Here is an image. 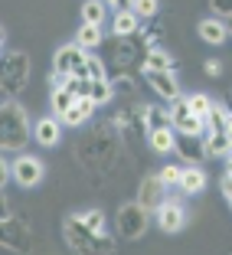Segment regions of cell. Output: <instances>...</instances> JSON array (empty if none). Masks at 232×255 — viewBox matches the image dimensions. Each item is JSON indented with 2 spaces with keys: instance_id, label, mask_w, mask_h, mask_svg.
Listing matches in <instances>:
<instances>
[{
  "instance_id": "25",
  "label": "cell",
  "mask_w": 232,
  "mask_h": 255,
  "mask_svg": "<svg viewBox=\"0 0 232 255\" xmlns=\"http://www.w3.org/2000/svg\"><path fill=\"white\" fill-rule=\"evenodd\" d=\"M89 98L95 102V108L98 105H108V102L115 98L112 82H108V79H95V82H89Z\"/></svg>"
},
{
  "instance_id": "22",
  "label": "cell",
  "mask_w": 232,
  "mask_h": 255,
  "mask_svg": "<svg viewBox=\"0 0 232 255\" xmlns=\"http://www.w3.org/2000/svg\"><path fill=\"white\" fill-rule=\"evenodd\" d=\"M144 128L147 131H157V128H173L170 125V112L160 105H147L144 108Z\"/></svg>"
},
{
  "instance_id": "23",
  "label": "cell",
  "mask_w": 232,
  "mask_h": 255,
  "mask_svg": "<svg viewBox=\"0 0 232 255\" xmlns=\"http://www.w3.org/2000/svg\"><path fill=\"white\" fill-rule=\"evenodd\" d=\"M79 79H85V82H95V79H108V69H105V62L98 59V56H85V62H82V69H79Z\"/></svg>"
},
{
  "instance_id": "15",
  "label": "cell",
  "mask_w": 232,
  "mask_h": 255,
  "mask_svg": "<svg viewBox=\"0 0 232 255\" xmlns=\"http://www.w3.org/2000/svg\"><path fill=\"white\" fill-rule=\"evenodd\" d=\"M144 79H147V85L157 92L164 102H173V98L180 95V85H177V79H173V72H144Z\"/></svg>"
},
{
  "instance_id": "16",
  "label": "cell",
  "mask_w": 232,
  "mask_h": 255,
  "mask_svg": "<svg viewBox=\"0 0 232 255\" xmlns=\"http://www.w3.org/2000/svg\"><path fill=\"white\" fill-rule=\"evenodd\" d=\"M180 193H187V196H196L206 190V173L200 170V167H183L180 170Z\"/></svg>"
},
{
  "instance_id": "42",
  "label": "cell",
  "mask_w": 232,
  "mask_h": 255,
  "mask_svg": "<svg viewBox=\"0 0 232 255\" xmlns=\"http://www.w3.org/2000/svg\"><path fill=\"white\" fill-rule=\"evenodd\" d=\"M226 137L232 141V115H229V121H226Z\"/></svg>"
},
{
  "instance_id": "38",
  "label": "cell",
  "mask_w": 232,
  "mask_h": 255,
  "mask_svg": "<svg viewBox=\"0 0 232 255\" xmlns=\"http://www.w3.org/2000/svg\"><path fill=\"white\" fill-rule=\"evenodd\" d=\"M7 183H10V164H7L3 157H0V190L7 187Z\"/></svg>"
},
{
  "instance_id": "33",
  "label": "cell",
  "mask_w": 232,
  "mask_h": 255,
  "mask_svg": "<svg viewBox=\"0 0 232 255\" xmlns=\"http://www.w3.org/2000/svg\"><path fill=\"white\" fill-rule=\"evenodd\" d=\"M173 131H177V134H203L206 128H203V121H200V118H193V115H190V118L177 121V125H173Z\"/></svg>"
},
{
  "instance_id": "5",
  "label": "cell",
  "mask_w": 232,
  "mask_h": 255,
  "mask_svg": "<svg viewBox=\"0 0 232 255\" xmlns=\"http://www.w3.org/2000/svg\"><path fill=\"white\" fill-rule=\"evenodd\" d=\"M112 125H118V137H121V144H127V147H141V144H147L144 108L124 105V108H121V112L112 118Z\"/></svg>"
},
{
  "instance_id": "3",
  "label": "cell",
  "mask_w": 232,
  "mask_h": 255,
  "mask_svg": "<svg viewBox=\"0 0 232 255\" xmlns=\"http://www.w3.org/2000/svg\"><path fill=\"white\" fill-rule=\"evenodd\" d=\"M66 242L72 252L79 255H112L115 252V239L105 233H89L79 219V213L66 216Z\"/></svg>"
},
{
  "instance_id": "35",
  "label": "cell",
  "mask_w": 232,
  "mask_h": 255,
  "mask_svg": "<svg viewBox=\"0 0 232 255\" xmlns=\"http://www.w3.org/2000/svg\"><path fill=\"white\" fill-rule=\"evenodd\" d=\"M216 20H232V0H210Z\"/></svg>"
},
{
  "instance_id": "20",
  "label": "cell",
  "mask_w": 232,
  "mask_h": 255,
  "mask_svg": "<svg viewBox=\"0 0 232 255\" xmlns=\"http://www.w3.org/2000/svg\"><path fill=\"white\" fill-rule=\"evenodd\" d=\"M203 150H206V157H229L232 141L226 134H210V131H203Z\"/></svg>"
},
{
  "instance_id": "7",
  "label": "cell",
  "mask_w": 232,
  "mask_h": 255,
  "mask_svg": "<svg viewBox=\"0 0 232 255\" xmlns=\"http://www.w3.org/2000/svg\"><path fill=\"white\" fill-rule=\"evenodd\" d=\"M0 246L3 249H10V252H30L33 249V236H30V229L20 223V219H0Z\"/></svg>"
},
{
  "instance_id": "27",
  "label": "cell",
  "mask_w": 232,
  "mask_h": 255,
  "mask_svg": "<svg viewBox=\"0 0 232 255\" xmlns=\"http://www.w3.org/2000/svg\"><path fill=\"white\" fill-rule=\"evenodd\" d=\"M75 43L82 46L85 53H89V49H95V46H102V26H89V23H82V26H79V36H75Z\"/></svg>"
},
{
  "instance_id": "24",
  "label": "cell",
  "mask_w": 232,
  "mask_h": 255,
  "mask_svg": "<svg viewBox=\"0 0 232 255\" xmlns=\"http://www.w3.org/2000/svg\"><path fill=\"white\" fill-rule=\"evenodd\" d=\"M226 121H229V112H226V108H219L216 102H213L210 115L203 118V128H206L210 134H226Z\"/></svg>"
},
{
  "instance_id": "6",
  "label": "cell",
  "mask_w": 232,
  "mask_h": 255,
  "mask_svg": "<svg viewBox=\"0 0 232 255\" xmlns=\"http://www.w3.org/2000/svg\"><path fill=\"white\" fill-rule=\"evenodd\" d=\"M147 223H150L147 210H141L137 203H124V206H118V216H115V233H118V239L134 242L147 233Z\"/></svg>"
},
{
  "instance_id": "10",
  "label": "cell",
  "mask_w": 232,
  "mask_h": 255,
  "mask_svg": "<svg viewBox=\"0 0 232 255\" xmlns=\"http://www.w3.org/2000/svg\"><path fill=\"white\" fill-rule=\"evenodd\" d=\"M167 200V187L160 183V177H144L141 180V187H137V206L141 210H147V213H154V210H160V203Z\"/></svg>"
},
{
  "instance_id": "1",
  "label": "cell",
  "mask_w": 232,
  "mask_h": 255,
  "mask_svg": "<svg viewBox=\"0 0 232 255\" xmlns=\"http://www.w3.org/2000/svg\"><path fill=\"white\" fill-rule=\"evenodd\" d=\"M118 154H121V137L112 131V125L95 128L92 134H85L79 141V164L89 173H95V177L112 170L118 164Z\"/></svg>"
},
{
  "instance_id": "30",
  "label": "cell",
  "mask_w": 232,
  "mask_h": 255,
  "mask_svg": "<svg viewBox=\"0 0 232 255\" xmlns=\"http://www.w3.org/2000/svg\"><path fill=\"white\" fill-rule=\"evenodd\" d=\"M190 98V115H193V118H206V115H210V108H213V98L210 95H200V92H196V95H187Z\"/></svg>"
},
{
  "instance_id": "14",
  "label": "cell",
  "mask_w": 232,
  "mask_h": 255,
  "mask_svg": "<svg viewBox=\"0 0 232 255\" xmlns=\"http://www.w3.org/2000/svg\"><path fill=\"white\" fill-rule=\"evenodd\" d=\"M92 115H95V102H92L89 95H79V98L72 102V108H69V112L62 115L59 121H62L66 128H79V125H85Z\"/></svg>"
},
{
  "instance_id": "17",
  "label": "cell",
  "mask_w": 232,
  "mask_h": 255,
  "mask_svg": "<svg viewBox=\"0 0 232 255\" xmlns=\"http://www.w3.org/2000/svg\"><path fill=\"white\" fill-rule=\"evenodd\" d=\"M173 56L167 53L164 46H154V49H147L144 53V72H173Z\"/></svg>"
},
{
  "instance_id": "34",
  "label": "cell",
  "mask_w": 232,
  "mask_h": 255,
  "mask_svg": "<svg viewBox=\"0 0 232 255\" xmlns=\"http://www.w3.org/2000/svg\"><path fill=\"white\" fill-rule=\"evenodd\" d=\"M180 170H183V167H177V164H167L164 170L157 173V177H160V183H164V187H177V183H180Z\"/></svg>"
},
{
  "instance_id": "31",
  "label": "cell",
  "mask_w": 232,
  "mask_h": 255,
  "mask_svg": "<svg viewBox=\"0 0 232 255\" xmlns=\"http://www.w3.org/2000/svg\"><path fill=\"white\" fill-rule=\"evenodd\" d=\"M79 219H82V226L89 229V233H105V213H102V210L79 213Z\"/></svg>"
},
{
  "instance_id": "43",
  "label": "cell",
  "mask_w": 232,
  "mask_h": 255,
  "mask_svg": "<svg viewBox=\"0 0 232 255\" xmlns=\"http://www.w3.org/2000/svg\"><path fill=\"white\" fill-rule=\"evenodd\" d=\"M223 173H232V154L226 157V170H223Z\"/></svg>"
},
{
  "instance_id": "19",
  "label": "cell",
  "mask_w": 232,
  "mask_h": 255,
  "mask_svg": "<svg viewBox=\"0 0 232 255\" xmlns=\"http://www.w3.org/2000/svg\"><path fill=\"white\" fill-rule=\"evenodd\" d=\"M226 20H216V16H210V20H200V39L210 46H223L226 43Z\"/></svg>"
},
{
  "instance_id": "13",
  "label": "cell",
  "mask_w": 232,
  "mask_h": 255,
  "mask_svg": "<svg viewBox=\"0 0 232 255\" xmlns=\"http://www.w3.org/2000/svg\"><path fill=\"white\" fill-rule=\"evenodd\" d=\"M62 137V121L59 118H39L36 125H33V141L39 144V147H56Z\"/></svg>"
},
{
  "instance_id": "40",
  "label": "cell",
  "mask_w": 232,
  "mask_h": 255,
  "mask_svg": "<svg viewBox=\"0 0 232 255\" xmlns=\"http://www.w3.org/2000/svg\"><path fill=\"white\" fill-rule=\"evenodd\" d=\"M102 3H105V7H115V10H131L134 0H102Z\"/></svg>"
},
{
  "instance_id": "45",
  "label": "cell",
  "mask_w": 232,
  "mask_h": 255,
  "mask_svg": "<svg viewBox=\"0 0 232 255\" xmlns=\"http://www.w3.org/2000/svg\"><path fill=\"white\" fill-rule=\"evenodd\" d=\"M0 43H7V33H3V30H0Z\"/></svg>"
},
{
  "instance_id": "32",
  "label": "cell",
  "mask_w": 232,
  "mask_h": 255,
  "mask_svg": "<svg viewBox=\"0 0 232 255\" xmlns=\"http://www.w3.org/2000/svg\"><path fill=\"white\" fill-rule=\"evenodd\" d=\"M190 118V98L187 95H177L173 98V105H170V125H177V121Z\"/></svg>"
},
{
  "instance_id": "36",
  "label": "cell",
  "mask_w": 232,
  "mask_h": 255,
  "mask_svg": "<svg viewBox=\"0 0 232 255\" xmlns=\"http://www.w3.org/2000/svg\"><path fill=\"white\" fill-rule=\"evenodd\" d=\"M203 69H206V75H210V79H216V75L223 72V62H219V59H206V66H203Z\"/></svg>"
},
{
  "instance_id": "9",
  "label": "cell",
  "mask_w": 232,
  "mask_h": 255,
  "mask_svg": "<svg viewBox=\"0 0 232 255\" xmlns=\"http://www.w3.org/2000/svg\"><path fill=\"white\" fill-rule=\"evenodd\" d=\"M85 56H89V53H85L79 43L59 46V49H56V59H53V72H59V75H75L79 69H82Z\"/></svg>"
},
{
  "instance_id": "21",
  "label": "cell",
  "mask_w": 232,
  "mask_h": 255,
  "mask_svg": "<svg viewBox=\"0 0 232 255\" xmlns=\"http://www.w3.org/2000/svg\"><path fill=\"white\" fill-rule=\"evenodd\" d=\"M173 128H157V131H147V147L154 154H170L173 150Z\"/></svg>"
},
{
  "instance_id": "12",
  "label": "cell",
  "mask_w": 232,
  "mask_h": 255,
  "mask_svg": "<svg viewBox=\"0 0 232 255\" xmlns=\"http://www.w3.org/2000/svg\"><path fill=\"white\" fill-rule=\"evenodd\" d=\"M157 226L164 229V233H180L183 226H187V213H183V206H180L177 200H164L157 210Z\"/></svg>"
},
{
  "instance_id": "18",
  "label": "cell",
  "mask_w": 232,
  "mask_h": 255,
  "mask_svg": "<svg viewBox=\"0 0 232 255\" xmlns=\"http://www.w3.org/2000/svg\"><path fill=\"white\" fill-rule=\"evenodd\" d=\"M141 30V20H137L131 10H115V20H112V33L118 39H131L134 33Z\"/></svg>"
},
{
  "instance_id": "26",
  "label": "cell",
  "mask_w": 232,
  "mask_h": 255,
  "mask_svg": "<svg viewBox=\"0 0 232 255\" xmlns=\"http://www.w3.org/2000/svg\"><path fill=\"white\" fill-rule=\"evenodd\" d=\"M105 13H108V7L102 3V0L82 3V23H89V26H102V23H105Z\"/></svg>"
},
{
  "instance_id": "39",
  "label": "cell",
  "mask_w": 232,
  "mask_h": 255,
  "mask_svg": "<svg viewBox=\"0 0 232 255\" xmlns=\"http://www.w3.org/2000/svg\"><path fill=\"white\" fill-rule=\"evenodd\" d=\"M13 216V210H10V200L3 196V190H0V219H10Z\"/></svg>"
},
{
  "instance_id": "2",
  "label": "cell",
  "mask_w": 232,
  "mask_h": 255,
  "mask_svg": "<svg viewBox=\"0 0 232 255\" xmlns=\"http://www.w3.org/2000/svg\"><path fill=\"white\" fill-rule=\"evenodd\" d=\"M33 141V121L20 102H0V150H23Z\"/></svg>"
},
{
  "instance_id": "8",
  "label": "cell",
  "mask_w": 232,
  "mask_h": 255,
  "mask_svg": "<svg viewBox=\"0 0 232 255\" xmlns=\"http://www.w3.org/2000/svg\"><path fill=\"white\" fill-rule=\"evenodd\" d=\"M10 180H16V187H26V190L36 187L43 180V164L33 154H23V157H16L10 164Z\"/></svg>"
},
{
  "instance_id": "4",
  "label": "cell",
  "mask_w": 232,
  "mask_h": 255,
  "mask_svg": "<svg viewBox=\"0 0 232 255\" xmlns=\"http://www.w3.org/2000/svg\"><path fill=\"white\" fill-rule=\"evenodd\" d=\"M30 82V56L23 49H7L0 53V92L16 98Z\"/></svg>"
},
{
  "instance_id": "46",
  "label": "cell",
  "mask_w": 232,
  "mask_h": 255,
  "mask_svg": "<svg viewBox=\"0 0 232 255\" xmlns=\"http://www.w3.org/2000/svg\"><path fill=\"white\" fill-rule=\"evenodd\" d=\"M0 49H3V43H0Z\"/></svg>"
},
{
  "instance_id": "37",
  "label": "cell",
  "mask_w": 232,
  "mask_h": 255,
  "mask_svg": "<svg viewBox=\"0 0 232 255\" xmlns=\"http://www.w3.org/2000/svg\"><path fill=\"white\" fill-rule=\"evenodd\" d=\"M219 187H223V196L232 203V173H223V180H219Z\"/></svg>"
},
{
  "instance_id": "29",
  "label": "cell",
  "mask_w": 232,
  "mask_h": 255,
  "mask_svg": "<svg viewBox=\"0 0 232 255\" xmlns=\"http://www.w3.org/2000/svg\"><path fill=\"white\" fill-rule=\"evenodd\" d=\"M72 102H75V98L69 95L62 85H59V89H53V118H62V115L72 108Z\"/></svg>"
},
{
  "instance_id": "44",
  "label": "cell",
  "mask_w": 232,
  "mask_h": 255,
  "mask_svg": "<svg viewBox=\"0 0 232 255\" xmlns=\"http://www.w3.org/2000/svg\"><path fill=\"white\" fill-rule=\"evenodd\" d=\"M226 33H229V36H232V20H226Z\"/></svg>"
},
{
  "instance_id": "11",
  "label": "cell",
  "mask_w": 232,
  "mask_h": 255,
  "mask_svg": "<svg viewBox=\"0 0 232 255\" xmlns=\"http://www.w3.org/2000/svg\"><path fill=\"white\" fill-rule=\"evenodd\" d=\"M177 134V131H173ZM173 154L187 160V167H200V160L206 157V150H203V134H177L173 137Z\"/></svg>"
},
{
  "instance_id": "28",
  "label": "cell",
  "mask_w": 232,
  "mask_h": 255,
  "mask_svg": "<svg viewBox=\"0 0 232 255\" xmlns=\"http://www.w3.org/2000/svg\"><path fill=\"white\" fill-rule=\"evenodd\" d=\"M160 10V0H134L131 3V13L137 16V20H154Z\"/></svg>"
},
{
  "instance_id": "41",
  "label": "cell",
  "mask_w": 232,
  "mask_h": 255,
  "mask_svg": "<svg viewBox=\"0 0 232 255\" xmlns=\"http://www.w3.org/2000/svg\"><path fill=\"white\" fill-rule=\"evenodd\" d=\"M49 82H53V89H59V85H62V82H66V75H59V72H53V75H49Z\"/></svg>"
}]
</instances>
